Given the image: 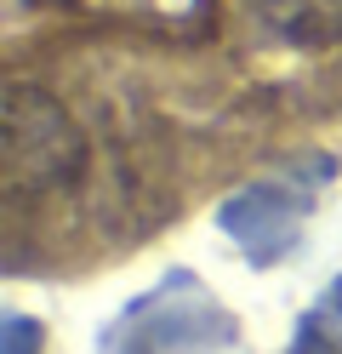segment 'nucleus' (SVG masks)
Instances as JSON below:
<instances>
[{
  "label": "nucleus",
  "instance_id": "obj_1",
  "mask_svg": "<svg viewBox=\"0 0 342 354\" xmlns=\"http://www.w3.org/2000/svg\"><path fill=\"white\" fill-rule=\"evenodd\" d=\"M86 171V138L75 115L35 80H12L0 97V183L6 201H46Z\"/></svg>",
  "mask_w": 342,
  "mask_h": 354
},
{
  "label": "nucleus",
  "instance_id": "obj_2",
  "mask_svg": "<svg viewBox=\"0 0 342 354\" xmlns=\"http://www.w3.org/2000/svg\"><path fill=\"white\" fill-rule=\"evenodd\" d=\"M263 24L296 46H336L342 40V0H257Z\"/></svg>",
  "mask_w": 342,
  "mask_h": 354
},
{
  "label": "nucleus",
  "instance_id": "obj_3",
  "mask_svg": "<svg viewBox=\"0 0 342 354\" xmlns=\"http://www.w3.org/2000/svg\"><path fill=\"white\" fill-rule=\"evenodd\" d=\"M29 348H35V331L23 320H12V354H29Z\"/></svg>",
  "mask_w": 342,
  "mask_h": 354
}]
</instances>
